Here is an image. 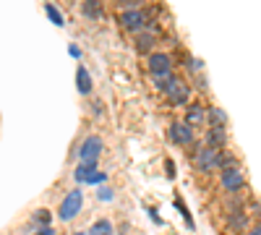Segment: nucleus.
<instances>
[{"instance_id": "f8f14e48", "label": "nucleus", "mask_w": 261, "mask_h": 235, "mask_svg": "<svg viewBox=\"0 0 261 235\" xmlns=\"http://www.w3.org/2000/svg\"><path fill=\"white\" fill-rule=\"evenodd\" d=\"M206 125L209 128H227V113L217 105H209L206 108Z\"/></svg>"}, {"instance_id": "0eeeda50", "label": "nucleus", "mask_w": 261, "mask_h": 235, "mask_svg": "<svg viewBox=\"0 0 261 235\" xmlns=\"http://www.w3.org/2000/svg\"><path fill=\"white\" fill-rule=\"evenodd\" d=\"M165 97H167L170 105H175V108H188V105H191V87H188L183 79H178Z\"/></svg>"}, {"instance_id": "f03ea898", "label": "nucleus", "mask_w": 261, "mask_h": 235, "mask_svg": "<svg viewBox=\"0 0 261 235\" xmlns=\"http://www.w3.org/2000/svg\"><path fill=\"white\" fill-rule=\"evenodd\" d=\"M81 206H84L81 188L68 191V194H65V199L60 201V206H58V220H60V222H73V220L81 215Z\"/></svg>"}, {"instance_id": "4be33fe9", "label": "nucleus", "mask_w": 261, "mask_h": 235, "mask_svg": "<svg viewBox=\"0 0 261 235\" xmlns=\"http://www.w3.org/2000/svg\"><path fill=\"white\" fill-rule=\"evenodd\" d=\"M99 199H102V201H110V199H113V188L99 186Z\"/></svg>"}, {"instance_id": "6e6552de", "label": "nucleus", "mask_w": 261, "mask_h": 235, "mask_svg": "<svg viewBox=\"0 0 261 235\" xmlns=\"http://www.w3.org/2000/svg\"><path fill=\"white\" fill-rule=\"evenodd\" d=\"M146 68L151 76H165V73H172V58L167 53H151L149 60H146Z\"/></svg>"}, {"instance_id": "9d476101", "label": "nucleus", "mask_w": 261, "mask_h": 235, "mask_svg": "<svg viewBox=\"0 0 261 235\" xmlns=\"http://www.w3.org/2000/svg\"><path fill=\"white\" fill-rule=\"evenodd\" d=\"M134 47H136V53H141V55H151V53H154V47H157V34L149 32V29L134 34Z\"/></svg>"}, {"instance_id": "a878e982", "label": "nucleus", "mask_w": 261, "mask_h": 235, "mask_svg": "<svg viewBox=\"0 0 261 235\" xmlns=\"http://www.w3.org/2000/svg\"><path fill=\"white\" fill-rule=\"evenodd\" d=\"M248 235H261V222H256V225L248 230Z\"/></svg>"}, {"instance_id": "393cba45", "label": "nucleus", "mask_w": 261, "mask_h": 235, "mask_svg": "<svg viewBox=\"0 0 261 235\" xmlns=\"http://www.w3.org/2000/svg\"><path fill=\"white\" fill-rule=\"evenodd\" d=\"M32 235H55V227H39V230H34Z\"/></svg>"}, {"instance_id": "f3484780", "label": "nucleus", "mask_w": 261, "mask_h": 235, "mask_svg": "<svg viewBox=\"0 0 261 235\" xmlns=\"http://www.w3.org/2000/svg\"><path fill=\"white\" fill-rule=\"evenodd\" d=\"M76 87H79V92L84 97L92 94V76H89V71H86L84 66H79V71H76Z\"/></svg>"}, {"instance_id": "6ab92c4d", "label": "nucleus", "mask_w": 261, "mask_h": 235, "mask_svg": "<svg viewBox=\"0 0 261 235\" xmlns=\"http://www.w3.org/2000/svg\"><path fill=\"white\" fill-rule=\"evenodd\" d=\"M32 227L39 230V227H53V215L47 209H37L32 215Z\"/></svg>"}, {"instance_id": "b1692460", "label": "nucleus", "mask_w": 261, "mask_h": 235, "mask_svg": "<svg viewBox=\"0 0 261 235\" xmlns=\"http://www.w3.org/2000/svg\"><path fill=\"white\" fill-rule=\"evenodd\" d=\"M165 173H167V178H175V167H172V160H165Z\"/></svg>"}, {"instance_id": "7ed1b4c3", "label": "nucleus", "mask_w": 261, "mask_h": 235, "mask_svg": "<svg viewBox=\"0 0 261 235\" xmlns=\"http://www.w3.org/2000/svg\"><path fill=\"white\" fill-rule=\"evenodd\" d=\"M167 139H170V144H175L180 149H191L196 144V128L188 125L186 120H175L167 128Z\"/></svg>"}, {"instance_id": "4468645a", "label": "nucleus", "mask_w": 261, "mask_h": 235, "mask_svg": "<svg viewBox=\"0 0 261 235\" xmlns=\"http://www.w3.org/2000/svg\"><path fill=\"white\" fill-rule=\"evenodd\" d=\"M99 173V165L97 162H81V165H76V170H73V178L79 180V183H86L89 178H94Z\"/></svg>"}, {"instance_id": "cd10ccee", "label": "nucleus", "mask_w": 261, "mask_h": 235, "mask_svg": "<svg viewBox=\"0 0 261 235\" xmlns=\"http://www.w3.org/2000/svg\"><path fill=\"white\" fill-rule=\"evenodd\" d=\"M149 217H151V220H154V222H157V225H160V222H162V220H160V215H157V212H154V209H149Z\"/></svg>"}, {"instance_id": "1a4fd4ad", "label": "nucleus", "mask_w": 261, "mask_h": 235, "mask_svg": "<svg viewBox=\"0 0 261 235\" xmlns=\"http://www.w3.org/2000/svg\"><path fill=\"white\" fill-rule=\"evenodd\" d=\"M227 144H230L227 128H206V134H204V146L225 152V146H227Z\"/></svg>"}, {"instance_id": "9b49d317", "label": "nucleus", "mask_w": 261, "mask_h": 235, "mask_svg": "<svg viewBox=\"0 0 261 235\" xmlns=\"http://www.w3.org/2000/svg\"><path fill=\"white\" fill-rule=\"evenodd\" d=\"M188 125H204L206 123V108H204V105L201 102H191L188 105V108H186V118H183Z\"/></svg>"}, {"instance_id": "ddd939ff", "label": "nucleus", "mask_w": 261, "mask_h": 235, "mask_svg": "<svg viewBox=\"0 0 261 235\" xmlns=\"http://www.w3.org/2000/svg\"><path fill=\"white\" fill-rule=\"evenodd\" d=\"M227 227H230L232 232H246V230H251L253 225L248 222L246 212H230V215H227Z\"/></svg>"}, {"instance_id": "2eb2a0df", "label": "nucleus", "mask_w": 261, "mask_h": 235, "mask_svg": "<svg viewBox=\"0 0 261 235\" xmlns=\"http://www.w3.org/2000/svg\"><path fill=\"white\" fill-rule=\"evenodd\" d=\"M81 13H84V18H89V21H99L105 16V8H102L99 0H84V3H81Z\"/></svg>"}, {"instance_id": "412c9836", "label": "nucleus", "mask_w": 261, "mask_h": 235, "mask_svg": "<svg viewBox=\"0 0 261 235\" xmlns=\"http://www.w3.org/2000/svg\"><path fill=\"white\" fill-rule=\"evenodd\" d=\"M175 209H178V212H180V215H183V220H186V225H188V227L193 230V217H191V212L186 209V204H183V199H180V196H175Z\"/></svg>"}, {"instance_id": "20e7f679", "label": "nucleus", "mask_w": 261, "mask_h": 235, "mask_svg": "<svg viewBox=\"0 0 261 235\" xmlns=\"http://www.w3.org/2000/svg\"><path fill=\"white\" fill-rule=\"evenodd\" d=\"M118 21H120V27H123L125 32H130V34L146 32V27H149V16H146L144 8H125Z\"/></svg>"}, {"instance_id": "f257e3e1", "label": "nucleus", "mask_w": 261, "mask_h": 235, "mask_svg": "<svg viewBox=\"0 0 261 235\" xmlns=\"http://www.w3.org/2000/svg\"><path fill=\"white\" fill-rule=\"evenodd\" d=\"M225 165V152L220 149H209V146H199L193 154V167L199 173H212V170H222Z\"/></svg>"}, {"instance_id": "39448f33", "label": "nucleus", "mask_w": 261, "mask_h": 235, "mask_svg": "<svg viewBox=\"0 0 261 235\" xmlns=\"http://www.w3.org/2000/svg\"><path fill=\"white\" fill-rule=\"evenodd\" d=\"M220 188L225 191L227 196L241 194V191L246 188V175H243V170H241V167L222 170V173H220Z\"/></svg>"}, {"instance_id": "dca6fc26", "label": "nucleus", "mask_w": 261, "mask_h": 235, "mask_svg": "<svg viewBox=\"0 0 261 235\" xmlns=\"http://www.w3.org/2000/svg\"><path fill=\"white\" fill-rule=\"evenodd\" d=\"M180 76H175V73H165V76H151V87H154L160 94H167L170 89H172V84H175Z\"/></svg>"}, {"instance_id": "5701e85b", "label": "nucleus", "mask_w": 261, "mask_h": 235, "mask_svg": "<svg viewBox=\"0 0 261 235\" xmlns=\"http://www.w3.org/2000/svg\"><path fill=\"white\" fill-rule=\"evenodd\" d=\"M120 3H123L125 8H141V3H144V0H120Z\"/></svg>"}, {"instance_id": "423d86ee", "label": "nucleus", "mask_w": 261, "mask_h": 235, "mask_svg": "<svg viewBox=\"0 0 261 235\" xmlns=\"http://www.w3.org/2000/svg\"><path fill=\"white\" fill-rule=\"evenodd\" d=\"M102 149H105V144H102L99 136H86L81 141V146H79V160L81 162H97L99 154H102Z\"/></svg>"}, {"instance_id": "c756f323", "label": "nucleus", "mask_w": 261, "mask_h": 235, "mask_svg": "<svg viewBox=\"0 0 261 235\" xmlns=\"http://www.w3.org/2000/svg\"><path fill=\"white\" fill-rule=\"evenodd\" d=\"M73 235H86V232H73Z\"/></svg>"}, {"instance_id": "aec40b11", "label": "nucleus", "mask_w": 261, "mask_h": 235, "mask_svg": "<svg viewBox=\"0 0 261 235\" xmlns=\"http://www.w3.org/2000/svg\"><path fill=\"white\" fill-rule=\"evenodd\" d=\"M45 11H47V18L53 21L55 27H63V24H65V18H63V13H60V11H58V8H55L53 3H47V6H45Z\"/></svg>"}, {"instance_id": "c85d7f7f", "label": "nucleus", "mask_w": 261, "mask_h": 235, "mask_svg": "<svg viewBox=\"0 0 261 235\" xmlns=\"http://www.w3.org/2000/svg\"><path fill=\"white\" fill-rule=\"evenodd\" d=\"M256 215L261 217V204H256Z\"/></svg>"}, {"instance_id": "bb28decb", "label": "nucleus", "mask_w": 261, "mask_h": 235, "mask_svg": "<svg viewBox=\"0 0 261 235\" xmlns=\"http://www.w3.org/2000/svg\"><path fill=\"white\" fill-rule=\"evenodd\" d=\"M68 53H71V55H73V58H81V50H79V47H76V45H71V47H68Z\"/></svg>"}, {"instance_id": "a211bd4d", "label": "nucleus", "mask_w": 261, "mask_h": 235, "mask_svg": "<svg viewBox=\"0 0 261 235\" xmlns=\"http://www.w3.org/2000/svg\"><path fill=\"white\" fill-rule=\"evenodd\" d=\"M86 235H115V227H113L110 220H105V217H102V220H97V222L89 225Z\"/></svg>"}]
</instances>
